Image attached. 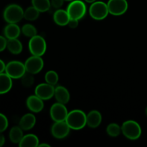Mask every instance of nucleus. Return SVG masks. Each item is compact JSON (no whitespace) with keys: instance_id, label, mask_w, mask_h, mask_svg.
Returning a JSON list of instances; mask_svg holds the SVG:
<instances>
[{"instance_id":"f3484780","label":"nucleus","mask_w":147,"mask_h":147,"mask_svg":"<svg viewBox=\"0 0 147 147\" xmlns=\"http://www.w3.org/2000/svg\"><path fill=\"white\" fill-rule=\"evenodd\" d=\"M36 123V118L32 113H27L21 118L20 126L24 131H29L32 129Z\"/></svg>"},{"instance_id":"c9c22d12","label":"nucleus","mask_w":147,"mask_h":147,"mask_svg":"<svg viewBox=\"0 0 147 147\" xmlns=\"http://www.w3.org/2000/svg\"><path fill=\"white\" fill-rule=\"evenodd\" d=\"M85 1H86V2L89 3V4H92V3L96 1V0H85Z\"/></svg>"},{"instance_id":"7ed1b4c3","label":"nucleus","mask_w":147,"mask_h":147,"mask_svg":"<svg viewBox=\"0 0 147 147\" xmlns=\"http://www.w3.org/2000/svg\"><path fill=\"white\" fill-rule=\"evenodd\" d=\"M121 132L127 139L130 140H136L142 135V129L137 122L129 120L123 122L122 124Z\"/></svg>"},{"instance_id":"a878e982","label":"nucleus","mask_w":147,"mask_h":147,"mask_svg":"<svg viewBox=\"0 0 147 147\" xmlns=\"http://www.w3.org/2000/svg\"><path fill=\"white\" fill-rule=\"evenodd\" d=\"M45 80L46 83L52 85V86H55L58 83L59 76L57 72L54 70H49L45 73Z\"/></svg>"},{"instance_id":"9d476101","label":"nucleus","mask_w":147,"mask_h":147,"mask_svg":"<svg viewBox=\"0 0 147 147\" xmlns=\"http://www.w3.org/2000/svg\"><path fill=\"white\" fill-rule=\"evenodd\" d=\"M68 111L65 104L60 103H55L51 106L50 110V115L51 119L55 122L65 121Z\"/></svg>"},{"instance_id":"f8f14e48","label":"nucleus","mask_w":147,"mask_h":147,"mask_svg":"<svg viewBox=\"0 0 147 147\" xmlns=\"http://www.w3.org/2000/svg\"><path fill=\"white\" fill-rule=\"evenodd\" d=\"M34 93L42 100H49L54 96L55 87L54 86H52L47 83H40L36 86Z\"/></svg>"},{"instance_id":"bb28decb","label":"nucleus","mask_w":147,"mask_h":147,"mask_svg":"<svg viewBox=\"0 0 147 147\" xmlns=\"http://www.w3.org/2000/svg\"><path fill=\"white\" fill-rule=\"evenodd\" d=\"M21 31L24 36L27 37H32L37 35V31L36 27L31 24H25L22 27Z\"/></svg>"},{"instance_id":"2f4dec72","label":"nucleus","mask_w":147,"mask_h":147,"mask_svg":"<svg viewBox=\"0 0 147 147\" xmlns=\"http://www.w3.org/2000/svg\"><path fill=\"white\" fill-rule=\"evenodd\" d=\"M79 24V20H75V19H70L68 22V27L71 29H76L77 28Z\"/></svg>"},{"instance_id":"20e7f679","label":"nucleus","mask_w":147,"mask_h":147,"mask_svg":"<svg viewBox=\"0 0 147 147\" xmlns=\"http://www.w3.org/2000/svg\"><path fill=\"white\" fill-rule=\"evenodd\" d=\"M67 11L70 19L80 20L86 15L87 8L86 4L81 0H73L67 6Z\"/></svg>"},{"instance_id":"393cba45","label":"nucleus","mask_w":147,"mask_h":147,"mask_svg":"<svg viewBox=\"0 0 147 147\" xmlns=\"http://www.w3.org/2000/svg\"><path fill=\"white\" fill-rule=\"evenodd\" d=\"M106 133L111 137H117L121 133V127L116 123H111L106 127Z\"/></svg>"},{"instance_id":"1a4fd4ad","label":"nucleus","mask_w":147,"mask_h":147,"mask_svg":"<svg viewBox=\"0 0 147 147\" xmlns=\"http://www.w3.org/2000/svg\"><path fill=\"white\" fill-rule=\"evenodd\" d=\"M109 14L113 16H121L128 9L129 4L126 0H109L107 3Z\"/></svg>"},{"instance_id":"72a5a7b5","label":"nucleus","mask_w":147,"mask_h":147,"mask_svg":"<svg viewBox=\"0 0 147 147\" xmlns=\"http://www.w3.org/2000/svg\"><path fill=\"white\" fill-rule=\"evenodd\" d=\"M5 143V137L3 134L0 133V147H1Z\"/></svg>"},{"instance_id":"423d86ee","label":"nucleus","mask_w":147,"mask_h":147,"mask_svg":"<svg viewBox=\"0 0 147 147\" xmlns=\"http://www.w3.org/2000/svg\"><path fill=\"white\" fill-rule=\"evenodd\" d=\"M89 14L93 20H104L109 14L107 4L100 1L92 3L89 8Z\"/></svg>"},{"instance_id":"9b49d317","label":"nucleus","mask_w":147,"mask_h":147,"mask_svg":"<svg viewBox=\"0 0 147 147\" xmlns=\"http://www.w3.org/2000/svg\"><path fill=\"white\" fill-rule=\"evenodd\" d=\"M70 128L65 122L63 121L55 122L51 127V134L53 137L57 139H62L67 137L70 134Z\"/></svg>"},{"instance_id":"cd10ccee","label":"nucleus","mask_w":147,"mask_h":147,"mask_svg":"<svg viewBox=\"0 0 147 147\" xmlns=\"http://www.w3.org/2000/svg\"><path fill=\"white\" fill-rule=\"evenodd\" d=\"M22 84L23 86L26 88L31 87L34 83V78L33 77V75L30 73L26 72L24 76L21 78Z\"/></svg>"},{"instance_id":"6ab92c4d","label":"nucleus","mask_w":147,"mask_h":147,"mask_svg":"<svg viewBox=\"0 0 147 147\" xmlns=\"http://www.w3.org/2000/svg\"><path fill=\"white\" fill-rule=\"evenodd\" d=\"M7 73H0V94H4L9 91L12 87V80Z\"/></svg>"},{"instance_id":"f03ea898","label":"nucleus","mask_w":147,"mask_h":147,"mask_svg":"<svg viewBox=\"0 0 147 147\" xmlns=\"http://www.w3.org/2000/svg\"><path fill=\"white\" fill-rule=\"evenodd\" d=\"M24 11L20 5L11 4L5 8L3 13V17L7 22L17 24L24 18Z\"/></svg>"},{"instance_id":"0eeeda50","label":"nucleus","mask_w":147,"mask_h":147,"mask_svg":"<svg viewBox=\"0 0 147 147\" xmlns=\"http://www.w3.org/2000/svg\"><path fill=\"white\" fill-rule=\"evenodd\" d=\"M26 72L24 63L20 61L13 60L6 65L5 73L12 79L21 78Z\"/></svg>"},{"instance_id":"5701e85b","label":"nucleus","mask_w":147,"mask_h":147,"mask_svg":"<svg viewBox=\"0 0 147 147\" xmlns=\"http://www.w3.org/2000/svg\"><path fill=\"white\" fill-rule=\"evenodd\" d=\"M32 6L35 7L40 12L48 11L51 7L50 0H31Z\"/></svg>"},{"instance_id":"ddd939ff","label":"nucleus","mask_w":147,"mask_h":147,"mask_svg":"<svg viewBox=\"0 0 147 147\" xmlns=\"http://www.w3.org/2000/svg\"><path fill=\"white\" fill-rule=\"evenodd\" d=\"M27 107L32 113H40L44 108V102L36 95H32L27 98L26 100Z\"/></svg>"},{"instance_id":"6e6552de","label":"nucleus","mask_w":147,"mask_h":147,"mask_svg":"<svg viewBox=\"0 0 147 147\" xmlns=\"http://www.w3.org/2000/svg\"><path fill=\"white\" fill-rule=\"evenodd\" d=\"M24 65L27 73L35 75L42 70L44 67V61L40 56L32 55L27 59L24 63Z\"/></svg>"},{"instance_id":"4c0bfd02","label":"nucleus","mask_w":147,"mask_h":147,"mask_svg":"<svg viewBox=\"0 0 147 147\" xmlns=\"http://www.w3.org/2000/svg\"><path fill=\"white\" fill-rule=\"evenodd\" d=\"M65 1H73V0H65Z\"/></svg>"},{"instance_id":"4be33fe9","label":"nucleus","mask_w":147,"mask_h":147,"mask_svg":"<svg viewBox=\"0 0 147 147\" xmlns=\"http://www.w3.org/2000/svg\"><path fill=\"white\" fill-rule=\"evenodd\" d=\"M24 136L23 131L20 126H14L10 130L9 137L10 141L14 144H19Z\"/></svg>"},{"instance_id":"2eb2a0df","label":"nucleus","mask_w":147,"mask_h":147,"mask_svg":"<svg viewBox=\"0 0 147 147\" xmlns=\"http://www.w3.org/2000/svg\"><path fill=\"white\" fill-rule=\"evenodd\" d=\"M70 19V16L67 10L62 9H57L53 14V20L55 23L62 27L67 25Z\"/></svg>"},{"instance_id":"b1692460","label":"nucleus","mask_w":147,"mask_h":147,"mask_svg":"<svg viewBox=\"0 0 147 147\" xmlns=\"http://www.w3.org/2000/svg\"><path fill=\"white\" fill-rule=\"evenodd\" d=\"M40 16V11L33 6L28 7L24 11V18L28 21H34Z\"/></svg>"},{"instance_id":"c756f323","label":"nucleus","mask_w":147,"mask_h":147,"mask_svg":"<svg viewBox=\"0 0 147 147\" xmlns=\"http://www.w3.org/2000/svg\"><path fill=\"white\" fill-rule=\"evenodd\" d=\"M65 0H51V6L55 9H60V7H63V3Z\"/></svg>"},{"instance_id":"dca6fc26","label":"nucleus","mask_w":147,"mask_h":147,"mask_svg":"<svg viewBox=\"0 0 147 147\" xmlns=\"http://www.w3.org/2000/svg\"><path fill=\"white\" fill-rule=\"evenodd\" d=\"M102 121V115L98 111L93 110L87 114V125L90 128H97Z\"/></svg>"},{"instance_id":"39448f33","label":"nucleus","mask_w":147,"mask_h":147,"mask_svg":"<svg viewBox=\"0 0 147 147\" xmlns=\"http://www.w3.org/2000/svg\"><path fill=\"white\" fill-rule=\"evenodd\" d=\"M29 50L32 55L42 57L47 50L45 40L40 35H35L31 37L29 41Z\"/></svg>"},{"instance_id":"c85d7f7f","label":"nucleus","mask_w":147,"mask_h":147,"mask_svg":"<svg viewBox=\"0 0 147 147\" xmlns=\"http://www.w3.org/2000/svg\"><path fill=\"white\" fill-rule=\"evenodd\" d=\"M9 125L8 119L4 114L0 113V133L4 131Z\"/></svg>"},{"instance_id":"f704fd0d","label":"nucleus","mask_w":147,"mask_h":147,"mask_svg":"<svg viewBox=\"0 0 147 147\" xmlns=\"http://www.w3.org/2000/svg\"><path fill=\"white\" fill-rule=\"evenodd\" d=\"M47 146V147H50V145L47 144H45V143H42V144H39V146Z\"/></svg>"},{"instance_id":"473e14b6","label":"nucleus","mask_w":147,"mask_h":147,"mask_svg":"<svg viewBox=\"0 0 147 147\" xmlns=\"http://www.w3.org/2000/svg\"><path fill=\"white\" fill-rule=\"evenodd\" d=\"M5 68H6L5 63H4L3 60H1V59H0V73H4V71H5Z\"/></svg>"},{"instance_id":"e433bc0d","label":"nucleus","mask_w":147,"mask_h":147,"mask_svg":"<svg viewBox=\"0 0 147 147\" xmlns=\"http://www.w3.org/2000/svg\"><path fill=\"white\" fill-rule=\"evenodd\" d=\"M145 113H146V116H147V107H146V110H145Z\"/></svg>"},{"instance_id":"f257e3e1","label":"nucleus","mask_w":147,"mask_h":147,"mask_svg":"<svg viewBox=\"0 0 147 147\" xmlns=\"http://www.w3.org/2000/svg\"><path fill=\"white\" fill-rule=\"evenodd\" d=\"M65 122L70 129L80 130L87 125V115L79 109L73 110L68 112Z\"/></svg>"},{"instance_id":"4468645a","label":"nucleus","mask_w":147,"mask_h":147,"mask_svg":"<svg viewBox=\"0 0 147 147\" xmlns=\"http://www.w3.org/2000/svg\"><path fill=\"white\" fill-rule=\"evenodd\" d=\"M54 96L58 103L65 105L70 100V96L68 90L64 86H59L55 88Z\"/></svg>"},{"instance_id":"aec40b11","label":"nucleus","mask_w":147,"mask_h":147,"mask_svg":"<svg viewBox=\"0 0 147 147\" xmlns=\"http://www.w3.org/2000/svg\"><path fill=\"white\" fill-rule=\"evenodd\" d=\"M40 141L36 135L30 134L23 136L21 142L19 143L20 147H37L39 146Z\"/></svg>"},{"instance_id":"7c9ffc66","label":"nucleus","mask_w":147,"mask_h":147,"mask_svg":"<svg viewBox=\"0 0 147 147\" xmlns=\"http://www.w3.org/2000/svg\"><path fill=\"white\" fill-rule=\"evenodd\" d=\"M7 40L6 37L0 35V52H2L7 48Z\"/></svg>"},{"instance_id":"a211bd4d","label":"nucleus","mask_w":147,"mask_h":147,"mask_svg":"<svg viewBox=\"0 0 147 147\" xmlns=\"http://www.w3.org/2000/svg\"><path fill=\"white\" fill-rule=\"evenodd\" d=\"M20 27L15 23H9L4 30V34L7 40L18 38L21 33Z\"/></svg>"},{"instance_id":"412c9836","label":"nucleus","mask_w":147,"mask_h":147,"mask_svg":"<svg viewBox=\"0 0 147 147\" xmlns=\"http://www.w3.org/2000/svg\"><path fill=\"white\" fill-rule=\"evenodd\" d=\"M7 48L9 51L14 55H18L22 51V44L17 38L7 40Z\"/></svg>"}]
</instances>
